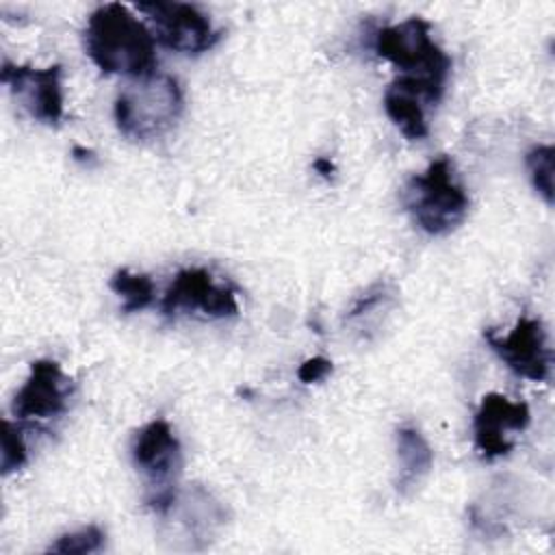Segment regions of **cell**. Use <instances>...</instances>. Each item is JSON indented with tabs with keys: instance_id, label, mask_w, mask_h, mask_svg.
Returning a JSON list of instances; mask_svg holds the SVG:
<instances>
[{
	"instance_id": "15",
	"label": "cell",
	"mask_w": 555,
	"mask_h": 555,
	"mask_svg": "<svg viewBox=\"0 0 555 555\" xmlns=\"http://www.w3.org/2000/svg\"><path fill=\"white\" fill-rule=\"evenodd\" d=\"M111 291L121 297V310L126 314L139 312L154 301V282L145 273H134L130 269H119L108 282Z\"/></svg>"
},
{
	"instance_id": "13",
	"label": "cell",
	"mask_w": 555,
	"mask_h": 555,
	"mask_svg": "<svg viewBox=\"0 0 555 555\" xmlns=\"http://www.w3.org/2000/svg\"><path fill=\"white\" fill-rule=\"evenodd\" d=\"M421 102H429L423 87L399 76L384 91V111L408 139L427 137V121Z\"/></svg>"
},
{
	"instance_id": "3",
	"label": "cell",
	"mask_w": 555,
	"mask_h": 555,
	"mask_svg": "<svg viewBox=\"0 0 555 555\" xmlns=\"http://www.w3.org/2000/svg\"><path fill=\"white\" fill-rule=\"evenodd\" d=\"M184 108L180 82L169 74L152 72L132 78L115 98L117 130L130 141H152L169 132Z\"/></svg>"
},
{
	"instance_id": "6",
	"label": "cell",
	"mask_w": 555,
	"mask_h": 555,
	"mask_svg": "<svg viewBox=\"0 0 555 555\" xmlns=\"http://www.w3.org/2000/svg\"><path fill=\"white\" fill-rule=\"evenodd\" d=\"M137 9L147 15L154 26V39L180 54H199L210 50L221 30L215 28L210 15L191 2H139Z\"/></svg>"
},
{
	"instance_id": "20",
	"label": "cell",
	"mask_w": 555,
	"mask_h": 555,
	"mask_svg": "<svg viewBox=\"0 0 555 555\" xmlns=\"http://www.w3.org/2000/svg\"><path fill=\"white\" fill-rule=\"evenodd\" d=\"M312 167H314L323 178H330V176H332V171H334V165H332L327 158H317Z\"/></svg>"
},
{
	"instance_id": "10",
	"label": "cell",
	"mask_w": 555,
	"mask_h": 555,
	"mask_svg": "<svg viewBox=\"0 0 555 555\" xmlns=\"http://www.w3.org/2000/svg\"><path fill=\"white\" fill-rule=\"evenodd\" d=\"M486 340L516 375L531 382H544L548 377L551 351L546 347V332L538 319L520 317L505 336H496L488 330Z\"/></svg>"
},
{
	"instance_id": "8",
	"label": "cell",
	"mask_w": 555,
	"mask_h": 555,
	"mask_svg": "<svg viewBox=\"0 0 555 555\" xmlns=\"http://www.w3.org/2000/svg\"><path fill=\"white\" fill-rule=\"evenodd\" d=\"M163 312L176 314L180 310L195 312L199 310L208 319L236 317V291L230 284L215 282L210 271L202 267H189L176 273L173 282L165 291Z\"/></svg>"
},
{
	"instance_id": "16",
	"label": "cell",
	"mask_w": 555,
	"mask_h": 555,
	"mask_svg": "<svg viewBox=\"0 0 555 555\" xmlns=\"http://www.w3.org/2000/svg\"><path fill=\"white\" fill-rule=\"evenodd\" d=\"M553 158H555L553 145H535L525 156L533 189L538 191V195H542V199L548 206L553 204Z\"/></svg>"
},
{
	"instance_id": "7",
	"label": "cell",
	"mask_w": 555,
	"mask_h": 555,
	"mask_svg": "<svg viewBox=\"0 0 555 555\" xmlns=\"http://www.w3.org/2000/svg\"><path fill=\"white\" fill-rule=\"evenodd\" d=\"M61 74V65L37 69L30 65H15L4 61L0 80L9 87L11 95L33 119L56 126L63 119Z\"/></svg>"
},
{
	"instance_id": "5",
	"label": "cell",
	"mask_w": 555,
	"mask_h": 555,
	"mask_svg": "<svg viewBox=\"0 0 555 555\" xmlns=\"http://www.w3.org/2000/svg\"><path fill=\"white\" fill-rule=\"evenodd\" d=\"M130 453L134 466L147 479V505L163 514L176 499V477L182 466V449L171 425L163 418L143 425L132 436Z\"/></svg>"
},
{
	"instance_id": "18",
	"label": "cell",
	"mask_w": 555,
	"mask_h": 555,
	"mask_svg": "<svg viewBox=\"0 0 555 555\" xmlns=\"http://www.w3.org/2000/svg\"><path fill=\"white\" fill-rule=\"evenodd\" d=\"M26 457H28V451H26L22 429L9 418H4L2 421V455H0L2 475H11L13 470H20L26 464Z\"/></svg>"
},
{
	"instance_id": "14",
	"label": "cell",
	"mask_w": 555,
	"mask_h": 555,
	"mask_svg": "<svg viewBox=\"0 0 555 555\" xmlns=\"http://www.w3.org/2000/svg\"><path fill=\"white\" fill-rule=\"evenodd\" d=\"M397 457L401 464L397 490L408 494L429 473L434 464V451L414 425H401L397 429Z\"/></svg>"
},
{
	"instance_id": "4",
	"label": "cell",
	"mask_w": 555,
	"mask_h": 555,
	"mask_svg": "<svg viewBox=\"0 0 555 555\" xmlns=\"http://www.w3.org/2000/svg\"><path fill=\"white\" fill-rule=\"evenodd\" d=\"M401 202L414 223L434 236L453 232L466 219L470 206L449 156H438L423 173L412 176L403 186Z\"/></svg>"
},
{
	"instance_id": "17",
	"label": "cell",
	"mask_w": 555,
	"mask_h": 555,
	"mask_svg": "<svg viewBox=\"0 0 555 555\" xmlns=\"http://www.w3.org/2000/svg\"><path fill=\"white\" fill-rule=\"evenodd\" d=\"M104 531L98 525H89L82 527L74 533H65L61 535L56 542H52L48 546L50 553H63V555H87V553H95L102 548L104 544Z\"/></svg>"
},
{
	"instance_id": "19",
	"label": "cell",
	"mask_w": 555,
	"mask_h": 555,
	"mask_svg": "<svg viewBox=\"0 0 555 555\" xmlns=\"http://www.w3.org/2000/svg\"><path fill=\"white\" fill-rule=\"evenodd\" d=\"M330 373H332V362H330L327 358H323V356L308 358V360L301 362V366L297 369V377H299L304 384L321 382V379H325Z\"/></svg>"
},
{
	"instance_id": "9",
	"label": "cell",
	"mask_w": 555,
	"mask_h": 555,
	"mask_svg": "<svg viewBox=\"0 0 555 555\" xmlns=\"http://www.w3.org/2000/svg\"><path fill=\"white\" fill-rule=\"evenodd\" d=\"M72 379L56 360H35L24 386L15 392L11 412L17 421L54 418L67 410Z\"/></svg>"
},
{
	"instance_id": "2",
	"label": "cell",
	"mask_w": 555,
	"mask_h": 555,
	"mask_svg": "<svg viewBox=\"0 0 555 555\" xmlns=\"http://www.w3.org/2000/svg\"><path fill=\"white\" fill-rule=\"evenodd\" d=\"M375 52L397 65L410 80L418 82L429 104H436L451 72V59L431 39V24L423 17H410L392 26H384L373 39Z\"/></svg>"
},
{
	"instance_id": "11",
	"label": "cell",
	"mask_w": 555,
	"mask_h": 555,
	"mask_svg": "<svg viewBox=\"0 0 555 555\" xmlns=\"http://www.w3.org/2000/svg\"><path fill=\"white\" fill-rule=\"evenodd\" d=\"M531 421L529 408L522 401H509L505 395L490 392L481 399L475 418L473 434L479 455L486 460L507 455L514 447L509 431H522Z\"/></svg>"
},
{
	"instance_id": "1",
	"label": "cell",
	"mask_w": 555,
	"mask_h": 555,
	"mask_svg": "<svg viewBox=\"0 0 555 555\" xmlns=\"http://www.w3.org/2000/svg\"><path fill=\"white\" fill-rule=\"evenodd\" d=\"M85 48L104 74L141 78L156 67L154 33L119 2L102 4L89 15Z\"/></svg>"
},
{
	"instance_id": "12",
	"label": "cell",
	"mask_w": 555,
	"mask_h": 555,
	"mask_svg": "<svg viewBox=\"0 0 555 555\" xmlns=\"http://www.w3.org/2000/svg\"><path fill=\"white\" fill-rule=\"evenodd\" d=\"M160 516L173 518L184 531V548H204L212 540L217 529L225 522L223 505L202 486L178 490L173 503Z\"/></svg>"
}]
</instances>
